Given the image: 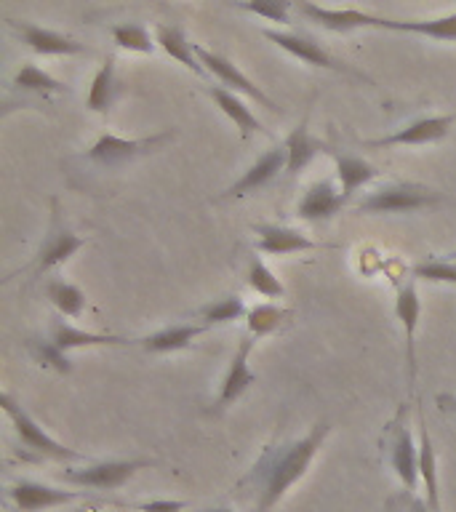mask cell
<instances>
[{
    "instance_id": "obj_1",
    "label": "cell",
    "mask_w": 456,
    "mask_h": 512,
    "mask_svg": "<svg viewBox=\"0 0 456 512\" xmlns=\"http://www.w3.org/2000/svg\"><path fill=\"white\" fill-rule=\"evenodd\" d=\"M328 430H331V424L320 422L302 440L264 451L262 459L254 464V470L248 475V483L254 486L256 494V512L275 510L283 502V496L288 494V488L307 475Z\"/></svg>"
},
{
    "instance_id": "obj_2",
    "label": "cell",
    "mask_w": 456,
    "mask_h": 512,
    "mask_svg": "<svg viewBox=\"0 0 456 512\" xmlns=\"http://www.w3.org/2000/svg\"><path fill=\"white\" fill-rule=\"evenodd\" d=\"M0 406H3L6 416L11 419V424H14L16 438L22 440V446L27 448V451H32V454L40 456V459H51V462H83V454H80V451H75V448L64 446V443H59L56 438H51V435H48V432L43 430V427H40V424L35 422V419H32L8 392L0 395Z\"/></svg>"
},
{
    "instance_id": "obj_3",
    "label": "cell",
    "mask_w": 456,
    "mask_h": 512,
    "mask_svg": "<svg viewBox=\"0 0 456 512\" xmlns=\"http://www.w3.org/2000/svg\"><path fill=\"white\" fill-rule=\"evenodd\" d=\"M382 446L387 448V462L392 472L398 475L408 494H414L416 483H419V443H414V435L408 430V406L403 403L400 411L395 414L387 432H384Z\"/></svg>"
},
{
    "instance_id": "obj_4",
    "label": "cell",
    "mask_w": 456,
    "mask_h": 512,
    "mask_svg": "<svg viewBox=\"0 0 456 512\" xmlns=\"http://www.w3.org/2000/svg\"><path fill=\"white\" fill-rule=\"evenodd\" d=\"M150 459H110V462L83 464V467H67L62 472V480L75 483V486L96 488V491H115L126 486L136 472L150 467Z\"/></svg>"
},
{
    "instance_id": "obj_5",
    "label": "cell",
    "mask_w": 456,
    "mask_h": 512,
    "mask_svg": "<svg viewBox=\"0 0 456 512\" xmlns=\"http://www.w3.org/2000/svg\"><path fill=\"white\" fill-rule=\"evenodd\" d=\"M440 203V195L414 184H387L382 190L371 192L366 200H360V214H414L422 208H430Z\"/></svg>"
},
{
    "instance_id": "obj_6",
    "label": "cell",
    "mask_w": 456,
    "mask_h": 512,
    "mask_svg": "<svg viewBox=\"0 0 456 512\" xmlns=\"http://www.w3.org/2000/svg\"><path fill=\"white\" fill-rule=\"evenodd\" d=\"M51 208H54V216H51V224H48L46 238H43L38 254H35V259H32L30 267H27V270L38 272V275L54 270L59 264L70 262L72 256L86 246V240L80 238V235H75L70 227H64L62 216H59V203H56V200H51Z\"/></svg>"
},
{
    "instance_id": "obj_7",
    "label": "cell",
    "mask_w": 456,
    "mask_h": 512,
    "mask_svg": "<svg viewBox=\"0 0 456 512\" xmlns=\"http://www.w3.org/2000/svg\"><path fill=\"white\" fill-rule=\"evenodd\" d=\"M166 139H171V134H155L147 136V139H120V136L115 134H102L91 147H88L86 158L91 160V163H96V166L115 168L128 163V160L139 158L144 152H150L152 147H158V144H163Z\"/></svg>"
},
{
    "instance_id": "obj_8",
    "label": "cell",
    "mask_w": 456,
    "mask_h": 512,
    "mask_svg": "<svg viewBox=\"0 0 456 512\" xmlns=\"http://www.w3.org/2000/svg\"><path fill=\"white\" fill-rule=\"evenodd\" d=\"M195 54H198L200 64L206 67V72H211L214 78L222 80V86H227L230 91H235V94H243L248 96V99H254V102H259L262 107H267V110H275V102H272L270 96L264 94L262 88L256 86L248 75H243L238 64L230 62L227 56L216 54V51H208V48L203 46H195Z\"/></svg>"
},
{
    "instance_id": "obj_9",
    "label": "cell",
    "mask_w": 456,
    "mask_h": 512,
    "mask_svg": "<svg viewBox=\"0 0 456 512\" xmlns=\"http://www.w3.org/2000/svg\"><path fill=\"white\" fill-rule=\"evenodd\" d=\"M296 6H299L307 22H315L318 27H326L331 32L366 30V27L384 30V22H387V16L363 14V11H355V8H323L318 3H310V0H299Z\"/></svg>"
},
{
    "instance_id": "obj_10",
    "label": "cell",
    "mask_w": 456,
    "mask_h": 512,
    "mask_svg": "<svg viewBox=\"0 0 456 512\" xmlns=\"http://www.w3.org/2000/svg\"><path fill=\"white\" fill-rule=\"evenodd\" d=\"M264 38L275 43L278 48H283L286 54L302 59L304 64H312V67H320V70L331 72H344V75H355V78H363L360 72H355L347 64L336 62L334 56L328 54L326 48H320V43H315L312 38H304V35H296V32H278V30H264Z\"/></svg>"
},
{
    "instance_id": "obj_11",
    "label": "cell",
    "mask_w": 456,
    "mask_h": 512,
    "mask_svg": "<svg viewBox=\"0 0 456 512\" xmlns=\"http://www.w3.org/2000/svg\"><path fill=\"white\" fill-rule=\"evenodd\" d=\"M454 126V115H432V118L411 120L408 126L382 136V139H368L366 147H406V144H432L446 139Z\"/></svg>"
},
{
    "instance_id": "obj_12",
    "label": "cell",
    "mask_w": 456,
    "mask_h": 512,
    "mask_svg": "<svg viewBox=\"0 0 456 512\" xmlns=\"http://www.w3.org/2000/svg\"><path fill=\"white\" fill-rule=\"evenodd\" d=\"M251 352H254V336L246 334L240 339V344L235 347V355L230 360V368H227V374L222 379V387H219V398H216L214 411H224V408H230L235 400L243 395V392L256 384V374L248 366V360H251Z\"/></svg>"
},
{
    "instance_id": "obj_13",
    "label": "cell",
    "mask_w": 456,
    "mask_h": 512,
    "mask_svg": "<svg viewBox=\"0 0 456 512\" xmlns=\"http://www.w3.org/2000/svg\"><path fill=\"white\" fill-rule=\"evenodd\" d=\"M8 496H11V502L16 504L19 512H40L78 502L83 494L80 491H64V488L46 486V483H38V480H19V483L8 488Z\"/></svg>"
},
{
    "instance_id": "obj_14",
    "label": "cell",
    "mask_w": 456,
    "mask_h": 512,
    "mask_svg": "<svg viewBox=\"0 0 456 512\" xmlns=\"http://www.w3.org/2000/svg\"><path fill=\"white\" fill-rule=\"evenodd\" d=\"M286 163H288V155H286V147L278 144V147H272L262 155V158H256V163L243 171L238 182L230 184L227 190L222 192V198H240V195H248V192H256L259 187L264 184H270L280 171H286Z\"/></svg>"
},
{
    "instance_id": "obj_15",
    "label": "cell",
    "mask_w": 456,
    "mask_h": 512,
    "mask_svg": "<svg viewBox=\"0 0 456 512\" xmlns=\"http://www.w3.org/2000/svg\"><path fill=\"white\" fill-rule=\"evenodd\" d=\"M11 27L19 32V38L30 51L43 56H72V54H83L86 48L78 40L67 38L62 32L46 30V27H40V24L32 22H19V19H11Z\"/></svg>"
},
{
    "instance_id": "obj_16",
    "label": "cell",
    "mask_w": 456,
    "mask_h": 512,
    "mask_svg": "<svg viewBox=\"0 0 456 512\" xmlns=\"http://www.w3.org/2000/svg\"><path fill=\"white\" fill-rule=\"evenodd\" d=\"M419 315H422V299L416 294L414 283H403L395 296V318L406 331V363H408V382L416 379V328H419Z\"/></svg>"
},
{
    "instance_id": "obj_17",
    "label": "cell",
    "mask_w": 456,
    "mask_h": 512,
    "mask_svg": "<svg viewBox=\"0 0 456 512\" xmlns=\"http://www.w3.org/2000/svg\"><path fill=\"white\" fill-rule=\"evenodd\" d=\"M342 190H336L331 182H315L307 187V192L296 206V216L304 222H326L334 214H339L344 206Z\"/></svg>"
},
{
    "instance_id": "obj_18",
    "label": "cell",
    "mask_w": 456,
    "mask_h": 512,
    "mask_svg": "<svg viewBox=\"0 0 456 512\" xmlns=\"http://www.w3.org/2000/svg\"><path fill=\"white\" fill-rule=\"evenodd\" d=\"M256 235H259L256 248L270 256H288L318 248V243L307 238L304 232L291 230V227H278V224H262V227H256Z\"/></svg>"
},
{
    "instance_id": "obj_19",
    "label": "cell",
    "mask_w": 456,
    "mask_h": 512,
    "mask_svg": "<svg viewBox=\"0 0 456 512\" xmlns=\"http://www.w3.org/2000/svg\"><path fill=\"white\" fill-rule=\"evenodd\" d=\"M56 347H62L64 352L80 350V347H123V344H131V339L115 334H94V331H83V328H75L70 323H64L62 318H54L51 323V336H48Z\"/></svg>"
},
{
    "instance_id": "obj_20",
    "label": "cell",
    "mask_w": 456,
    "mask_h": 512,
    "mask_svg": "<svg viewBox=\"0 0 456 512\" xmlns=\"http://www.w3.org/2000/svg\"><path fill=\"white\" fill-rule=\"evenodd\" d=\"M155 43L166 51L171 59L182 64L184 70H190L192 75H206V67L200 64L198 54H195V43L187 40L184 30L179 24H158L155 27Z\"/></svg>"
},
{
    "instance_id": "obj_21",
    "label": "cell",
    "mask_w": 456,
    "mask_h": 512,
    "mask_svg": "<svg viewBox=\"0 0 456 512\" xmlns=\"http://www.w3.org/2000/svg\"><path fill=\"white\" fill-rule=\"evenodd\" d=\"M208 96H211V99L216 102V107H219V110H222L224 115L235 123V128H238L243 139H248V136H254V134H264V131H267V128L262 126V120L256 118L254 112L246 107V102L238 99V94L230 91V88L211 86L208 88Z\"/></svg>"
},
{
    "instance_id": "obj_22",
    "label": "cell",
    "mask_w": 456,
    "mask_h": 512,
    "mask_svg": "<svg viewBox=\"0 0 456 512\" xmlns=\"http://www.w3.org/2000/svg\"><path fill=\"white\" fill-rule=\"evenodd\" d=\"M419 480H422L424 486V502L430 504L432 512H438V459H435V448H432V438L430 432H427L424 414H419Z\"/></svg>"
},
{
    "instance_id": "obj_23",
    "label": "cell",
    "mask_w": 456,
    "mask_h": 512,
    "mask_svg": "<svg viewBox=\"0 0 456 512\" xmlns=\"http://www.w3.org/2000/svg\"><path fill=\"white\" fill-rule=\"evenodd\" d=\"M208 326L203 323H182V326H166L155 331V334L144 336L139 339L144 352H155V355H163V352H176V350H184V347H190L192 339L200 336L206 331Z\"/></svg>"
},
{
    "instance_id": "obj_24",
    "label": "cell",
    "mask_w": 456,
    "mask_h": 512,
    "mask_svg": "<svg viewBox=\"0 0 456 512\" xmlns=\"http://www.w3.org/2000/svg\"><path fill=\"white\" fill-rule=\"evenodd\" d=\"M384 30L411 32V35H422V38L456 43V14L438 16V19H387Z\"/></svg>"
},
{
    "instance_id": "obj_25",
    "label": "cell",
    "mask_w": 456,
    "mask_h": 512,
    "mask_svg": "<svg viewBox=\"0 0 456 512\" xmlns=\"http://www.w3.org/2000/svg\"><path fill=\"white\" fill-rule=\"evenodd\" d=\"M283 147H286V155H288V163H286L288 176H296L299 171H304V168L312 163V158L323 150L320 139H312L310 131H307V120H302V123L288 134Z\"/></svg>"
},
{
    "instance_id": "obj_26",
    "label": "cell",
    "mask_w": 456,
    "mask_h": 512,
    "mask_svg": "<svg viewBox=\"0 0 456 512\" xmlns=\"http://www.w3.org/2000/svg\"><path fill=\"white\" fill-rule=\"evenodd\" d=\"M331 155H334L336 160V179H339V184H342L344 198H350L352 192L358 190V187L368 184L371 179H376V174H379L371 163H366V160L358 158V155H350V152H336V150H331Z\"/></svg>"
},
{
    "instance_id": "obj_27",
    "label": "cell",
    "mask_w": 456,
    "mask_h": 512,
    "mask_svg": "<svg viewBox=\"0 0 456 512\" xmlns=\"http://www.w3.org/2000/svg\"><path fill=\"white\" fill-rule=\"evenodd\" d=\"M115 96H118V78H115V56H107L104 64L96 70L94 80H91V88H88L86 107L91 112H104L110 110L115 104Z\"/></svg>"
},
{
    "instance_id": "obj_28",
    "label": "cell",
    "mask_w": 456,
    "mask_h": 512,
    "mask_svg": "<svg viewBox=\"0 0 456 512\" xmlns=\"http://www.w3.org/2000/svg\"><path fill=\"white\" fill-rule=\"evenodd\" d=\"M46 296H48V302L54 304L64 318H78L80 312L86 310V294H83L75 283H70V280H62V278L48 280Z\"/></svg>"
},
{
    "instance_id": "obj_29",
    "label": "cell",
    "mask_w": 456,
    "mask_h": 512,
    "mask_svg": "<svg viewBox=\"0 0 456 512\" xmlns=\"http://www.w3.org/2000/svg\"><path fill=\"white\" fill-rule=\"evenodd\" d=\"M243 315H248L246 304L240 299L238 294L222 296V299H216V302L206 304V307H200L198 318L203 320V326H227V323H235Z\"/></svg>"
},
{
    "instance_id": "obj_30",
    "label": "cell",
    "mask_w": 456,
    "mask_h": 512,
    "mask_svg": "<svg viewBox=\"0 0 456 512\" xmlns=\"http://www.w3.org/2000/svg\"><path fill=\"white\" fill-rule=\"evenodd\" d=\"M110 35L112 40H115L120 48H126V51H136V54H152V51H155V40H152V35L147 32L144 24L120 22L112 27Z\"/></svg>"
},
{
    "instance_id": "obj_31",
    "label": "cell",
    "mask_w": 456,
    "mask_h": 512,
    "mask_svg": "<svg viewBox=\"0 0 456 512\" xmlns=\"http://www.w3.org/2000/svg\"><path fill=\"white\" fill-rule=\"evenodd\" d=\"M246 280L256 294L267 296V299H283V294H286V288H283V283L275 278V272H272L256 254L248 259Z\"/></svg>"
},
{
    "instance_id": "obj_32",
    "label": "cell",
    "mask_w": 456,
    "mask_h": 512,
    "mask_svg": "<svg viewBox=\"0 0 456 512\" xmlns=\"http://www.w3.org/2000/svg\"><path fill=\"white\" fill-rule=\"evenodd\" d=\"M288 318L286 310H280L278 304H256L251 307L246 315V326H248V334L259 339V336H267L272 331H278L283 326V320Z\"/></svg>"
},
{
    "instance_id": "obj_33",
    "label": "cell",
    "mask_w": 456,
    "mask_h": 512,
    "mask_svg": "<svg viewBox=\"0 0 456 512\" xmlns=\"http://www.w3.org/2000/svg\"><path fill=\"white\" fill-rule=\"evenodd\" d=\"M14 86L22 91H38V94H62L67 91L62 80L51 78L46 70H40L38 64H24L22 70L14 75Z\"/></svg>"
},
{
    "instance_id": "obj_34",
    "label": "cell",
    "mask_w": 456,
    "mask_h": 512,
    "mask_svg": "<svg viewBox=\"0 0 456 512\" xmlns=\"http://www.w3.org/2000/svg\"><path fill=\"white\" fill-rule=\"evenodd\" d=\"M416 280H427V283H448L456 286V262H446V259H424V262L414 264L411 270Z\"/></svg>"
},
{
    "instance_id": "obj_35",
    "label": "cell",
    "mask_w": 456,
    "mask_h": 512,
    "mask_svg": "<svg viewBox=\"0 0 456 512\" xmlns=\"http://www.w3.org/2000/svg\"><path fill=\"white\" fill-rule=\"evenodd\" d=\"M30 352L35 355L38 363L54 368L59 374H70L72 371V363L70 358H67V352H64L62 347H56L51 339H35V342H30Z\"/></svg>"
},
{
    "instance_id": "obj_36",
    "label": "cell",
    "mask_w": 456,
    "mask_h": 512,
    "mask_svg": "<svg viewBox=\"0 0 456 512\" xmlns=\"http://www.w3.org/2000/svg\"><path fill=\"white\" fill-rule=\"evenodd\" d=\"M288 6H291V0H238V8H243L248 14L262 16V19H270L275 24H291Z\"/></svg>"
},
{
    "instance_id": "obj_37",
    "label": "cell",
    "mask_w": 456,
    "mask_h": 512,
    "mask_svg": "<svg viewBox=\"0 0 456 512\" xmlns=\"http://www.w3.org/2000/svg\"><path fill=\"white\" fill-rule=\"evenodd\" d=\"M187 504L179 502V499H155V502H144L136 504L139 512H184Z\"/></svg>"
},
{
    "instance_id": "obj_38",
    "label": "cell",
    "mask_w": 456,
    "mask_h": 512,
    "mask_svg": "<svg viewBox=\"0 0 456 512\" xmlns=\"http://www.w3.org/2000/svg\"><path fill=\"white\" fill-rule=\"evenodd\" d=\"M435 403H438L440 411H451V414H456V395H438Z\"/></svg>"
},
{
    "instance_id": "obj_39",
    "label": "cell",
    "mask_w": 456,
    "mask_h": 512,
    "mask_svg": "<svg viewBox=\"0 0 456 512\" xmlns=\"http://www.w3.org/2000/svg\"><path fill=\"white\" fill-rule=\"evenodd\" d=\"M411 512H432L430 504L424 502V499H411Z\"/></svg>"
},
{
    "instance_id": "obj_40",
    "label": "cell",
    "mask_w": 456,
    "mask_h": 512,
    "mask_svg": "<svg viewBox=\"0 0 456 512\" xmlns=\"http://www.w3.org/2000/svg\"><path fill=\"white\" fill-rule=\"evenodd\" d=\"M206 512H235V510H230V507H214V510H206Z\"/></svg>"
},
{
    "instance_id": "obj_41",
    "label": "cell",
    "mask_w": 456,
    "mask_h": 512,
    "mask_svg": "<svg viewBox=\"0 0 456 512\" xmlns=\"http://www.w3.org/2000/svg\"><path fill=\"white\" fill-rule=\"evenodd\" d=\"M451 262H456V251H454V254H451Z\"/></svg>"
}]
</instances>
